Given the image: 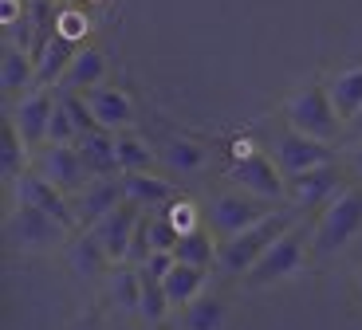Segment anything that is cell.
Listing matches in <instances>:
<instances>
[{
    "instance_id": "21",
    "label": "cell",
    "mask_w": 362,
    "mask_h": 330,
    "mask_svg": "<svg viewBox=\"0 0 362 330\" xmlns=\"http://www.w3.org/2000/svg\"><path fill=\"white\" fill-rule=\"evenodd\" d=\"M162 283H165V295H170L173 307H189L193 299H201V291H205V268H193V264H181L177 259Z\"/></svg>"
},
{
    "instance_id": "13",
    "label": "cell",
    "mask_w": 362,
    "mask_h": 330,
    "mask_svg": "<svg viewBox=\"0 0 362 330\" xmlns=\"http://www.w3.org/2000/svg\"><path fill=\"white\" fill-rule=\"evenodd\" d=\"M327 161H331L327 142L299 134V130H288V134H280V142H276V165H280L288 177L308 173V170H315V165H327Z\"/></svg>"
},
{
    "instance_id": "35",
    "label": "cell",
    "mask_w": 362,
    "mask_h": 330,
    "mask_svg": "<svg viewBox=\"0 0 362 330\" xmlns=\"http://www.w3.org/2000/svg\"><path fill=\"white\" fill-rule=\"evenodd\" d=\"M24 12H28V8H16V0H4V8H0V24L8 28L12 20H20Z\"/></svg>"
},
{
    "instance_id": "11",
    "label": "cell",
    "mask_w": 362,
    "mask_h": 330,
    "mask_svg": "<svg viewBox=\"0 0 362 330\" xmlns=\"http://www.w3.org/2000/svg\"><path fill=\"white\" fill-rule=\"evenodd\" d=\"M55 98L59 90L52 87H36L28 90V95L16 98V107H12V122L20 126V134L28 138V146H44L47 142V126H52V114H55Z\"/></svg>"
},
{
    "instance_id": "38",
    "label": "cell",
    "mask_w": 362,
    "mask_h": 330,
    "mask_svg": "<svg viewBox=\"0 0 362 330\" xmlns=\"http://www.w3.org/2000/svg\"><path fill=\"white\" fill-rule=\"evenodd\" d=\"M79 330H103V326H99V322H87V326H79Z\"/></svg>"
},
{
    "instance_id": "2",
    "label": "cell",
    "mask_w": 362,
    "mask_h": 330,
    "mask_svg": "<svg viewBox=\"0 0 362 330\" xmlns=\"http://www.w3.org/2000/svg\"><path fill=\"white\" fill-rule=\"evenodd\" d=\"M67 232H71L67 224H59L55 216H47L44 208H32V205H16L12 216L4 220V236L20 252L59 248V244H67Z\"/></svg>"
},
{
    "instance_id": "7",
    "label": "cell",
    "mask_w": 362,
    "mask_h": 330,
    "mask_svg": "<svg viewBox=\"0 0 362 330\" xmlns=\"http://www.w3.org/2000/svg\"><path fill=\"white\" fill-rule=\"evenodd\" d=\"M12 193H16V205H32V208H44L47 216H55L59 224H67V228H75V205L71 196L64 193V189H55L52 181L44 177V173L36 170H24L16 181H12Z\"/></svg>"
},
{
    "instance_id": "15",
    "label": "cell",
    "mask_w": 362,
    "mask_h": 330,
    "mask_svg": "<svg viewBox=\"0 0 362 330\" xmlns=\"http://www.w3.org/2000/svg\"><path fill=\"white\" fill-rule=\"evenodd\" d=\"M335 185H339V170L327 161V165H315L308 173H296L288 177V193L296 201V208H315L323 205L327 196H335Z\"/></svg>"
},
{
    "instance_id": "8",
    "label": "cell",
    "mask_w": 362,
    "mask_h": 330,
    "mask_svg": "<svg viewBox=\"0 0 362 330\" xmlns=\"http://www.w3.org/2000/svg\"><path fill=\"white\" fill-rule=\"evenodd\" d=\"M233 181L245 189V193L260 196V201H280V196H288V181H284V170H280V165H276L272 158H264V153L236 158Z\"/></svg>"
},
{
    "instance_id": "9",
    "label": "cell",
    "mask_w": 362,
    "mask_h": 330,
    "mask_svg": "<svg viewBox=\"0 0 362 330\" xmlns=\"http://www.w3.org/2000/svg\"><path fill=\"white\" fill-rule=\"evenodd\" d=\"M138 224H142V205L122 201V205L110 208V213L103 216L90 232H95V240L107 248V256L115 259V264H127V252H130V240H134Z\"/></svg>"
},
{
    "instance_id": "5",
    "label": "cell",
    "mask_w": 362,
    "mask_h": 330,
    "mask_svg": "<svg viewBox=\"0 0 362 330\" xmlns=\"http://www.w3.org/2000/svg\"><path fill=\"white\" fill-rule=\"evenodd\" d=\"M36 173H44L47 181H52L55 189H64L67 196H75L83 185H87L95 173H90V165L83 161V153H79V146L75 142H67V146H59V142H44L36 150Z\"/></svg>"
},
{
    "instance_id": "25",
    "label": "cell",
    "mask_w": 362,
    "mask_h": 330,
    "mask_svg": "<svg viewBox=\"0 0 362 330\" xmlns=\"http://www.w3.org/2000/svg\"><path fill=\"white\" fill-rule=\"evenodd\" d=\"M221 248H213V240H209V232H201V228H193V232H181L177 236V248H173V256L181 259V264H193V268H213V259H217Z\"/></svg>"
},
{
    "instance_id": "20",
    "label": "cell",
    "mask_w": 362,
    "mask_h": 330,
    "mask_svg": "<svg viewBox=\"0 0 362 330\" xmlns=\"http://www.w3.org/2000/svg\"><path fill=\"white\" fill-rule=\"evenodd\" d=\"M103 75H107V59H103V52H95V47H79L59 87L64 90H90V87H99L103 83Z\"/></svg>"
},
{
    "instance_id": "36",
    "label": "cell",
    "mask_w": 362,
    "mask_h": 330,
    "mask_svg": "<svg viewBox=\"0 0 362 330\" xmlns=\"http://www.w3.org/2000/svg\"><path fill=\"white\" fill-rule=\"evenodd\" d=\"M351 134H354V138H362V110L351 118Z\"/></svg>"
},
{
    "instance_id": "30",
    "label": "cell",
    "mask_w": 362,
    "mask_h": 330,
    "mask_svg": "<svg viewBox=\"0 0 362 330\" xmlns=\"http://www.w3.org/2000/svg\"><path fill=\"white\" fill-rule=\"evenodd\" d=\"M150 161H154V153H150V146L142 138H134L130 130L118 134V165H122V173H142L150 170Z\"/></svg>"
},
{
    "instance_id": "3",
    "label": "cell",
    "mask_w": 362,
    "mask_h": 330,
    "mask_svg": "<svg viewBox=\"0 0 362 330\" xmlns=\"http://www.w3.org/2000/svg\"><path fill=\"white\" fill-rule=\"evenodd\" d=\"M358 228H362V193L346 189V193L335 196V205L323 213L315 236H311V248H315V256H331V252L346 248Z\"/></svg>"
},
{
    "instance_id": "27",
    "label": "cell",
    "mask_w": 362,
    "mask_h": 330,
    "mask_svg": "<svg viewBox=\"0 0 362 330\" xmlns=\"http://www.w3.org/2000/svg\"><path fill=\"white\" fill-rule=\"evenodd\" d=\"M110 299H115L122 311H138V299H142V268L127 264L110 276Z\"/></svg>"
},
{
    "instance_id": "6",
    "label": "cell",
    "mask_w": 362,
    "mask_h": 330,
    "mask_svg": "<svg viewBox=\"0 0 362 330\" xmlns=\"http://www.w3.org/2000/svg\"><path fill=\"white\" fill-rule=\"evenodd\" d=\"M303 248H308V228H303V224H291L288 232L252 264L248 283L264 287V283H276V279H288L291 271H299V264H303Z\"/></svg>"
},
{
    "instance_id": "29",
    "label": "cell",
    "mask_w": 362,
    "mask_h": 330,
    "mask_svg": "<svg viewBox=\"0 0 362 330\" xmlns=\"http://www.w3.org/2000/svg\"><path fill=\"white\" fill-rule=\"evenodd\" d=\"M225 326V303L221 299H193L185 311V330H221Z\"/></svg>"
},
{
    "instance_id": "22",
    "label": "cell",
    "mask_w": 362,
    "mask_h": 330,
    "mask_svg": "<svg viewBox=\"0 0 362 330\" xmlns=\"http://www.w3.org/2000/svg\"><path fill=\"white\" fill-rule=\"evenodd\" d=\"M28 138L20 134V126L12 122H4V130H0V170H4V181H16L20 173L28 170Z\"/></svg>"
},
{
    "instance_id": "19",
    "label": "cell",
    "mask_w": 362,
    "mask_h": 330,
    "mask_svg": "<svg viewBox=\"0 0 362 330\" xmlns=\"http://www.w3.org/2000/svg\"><path fill=\"white\" fill-rule=\"evenodd\" d=\"M67 264H71V271L75 276H83V279H99L103 271L115 264V259L107 256V248H103L99 240H95V232H83V236H75V240H67Z\"/></svg>"
},
{
    "instance_id": "10",
    "label": "cell",
    "mask_w": 362,
    "mask_h": 330,
    "mask_svg": "<svg viewBox=\"0 0 362 330\" xmlns=\"http://www.w3.org/2000/svg\"><path fill=\"white\" fill-rule=\"evenodd\" d=\"M122 201H127V185H122V177H90L71 201L75 220H79V228H95V224H99L110 208L122 205Z\"/></svg>"
},
{
    "instance_id": "17",
    "label": "cell",
    "mask_w": 362,
    "mask_h": 330,
    "mask_svg": "<svg viewBox=\"0 0 362 330\" xmlns=\"http://www.w3.org/2000/svg\"><path fill=\"white\" fill-rule=\"evenodd\" d=\"M75 146H79L83 161L90 165L95 177H115V173L122 170V165H118V134L115 130H90V134H83Z\"/></svg>"
},
{
    "instance_id": "33",
    "label": "cell",
    "mask_w": 362,
    "mask_h": 330,
    "mask_svg": "<svg viewBox=\"0 0 362 330\" xmlns=\"http://www.w3.org/2000/svg\"><path fill=\"white\" fill-rule=\"evenodd\" d=\"M173 220V228L177 232H193L197 228V208L189 205V201H177V205H170V213H165Z\"/></svg>"
},
{
    "instance_id": "31",
    "label": "cell",
    "mask_w": 362,
    "mask_h": 330,
    "mask_svg": "<svg viewBox=\"0 0 362 330\" xmlns=\"http://www.w3.org/2000/svg\"><path fill=\"white\" fill-rule=\"evenodd\" d=\"M47 142H59V146L79 142V130H75L71 114H67V107L59 98H55V114H52V126H47Z\"/></svg>"
},
{
    "instance_id": "37",
    "label": "cell",
    "mask_w": 362,
    "mask_h": 330,
    "mask_svg": "<svg viewBox=\"0 0 362 330\" xmlns=\"http://www.w3.org/2000/svg\"><path fill=\"white\" fill-rule=\"evenodd\" d=\"M351 161H354V170H358V173H362V146H358V150H354V153H351Z\"/></svg>"
},
{
    "instance_id": "14",
    "label": "cell",
    "mask_w": 362,
    "mask_h": 330,
    "mask_svg": "<svg viewBox=\"0 0 362 330\" xmlns=\"http://www.w3.org/2000/svg\"><path fill=\"white\" fill-rule=\"evenodd\" d=\"M90 102V110H95V118H99L103 130H115V134H122V130H130L134 126V102L127 98V90H118V87H90L83 90Z\"/></svg>"
},
{
    "instance_id": "16",
    "label": "cell",
    "mask_w": 362,
    "mask_h": 330,
    "mask_svg": "<svg viewBox=\"0 0 362 330\" xmlns=\"http://www.w3.org/2000/svg\"><path fill=\"white\" fill-rule=\"evenodd\" d=\"M32 87H36V55L4 44V59H0V90H4V98L28 95Z\"/></svg>"
},
{
    "instance_id": "24",
    "label": "cell",
    "mask_w": 362,
    "mask_h": 330,
    "mask_svg": "<svg viewBox=\"0 0 362 330\" xmlns=\"http://www.w3.org/2000/svg\"><path fill=\"white\" fill-rule=\"evenodd\" d=\"M122 185H127V201H134V205L150 208V205H165L170 201L173 189L165 185L162 177H154V173H122Z\"/></svg>"
},
{
    "instance_id": "4",
    "label": "cell",
    "mask_w": 362,
    "mask_h": 330,
    "mask_svg": "<svg viewBox=\"0 0 362 330\" xmlns=\"http://www.w3.org/2000/svg\"><path fill=\"white\" fill-rule=\"evenodd\" d=\"M339 118L343 114L335 110L327 87H308L288 102V126L308 138H319V142H331L339 134Z\"/></svg>"
},
{
    "instance_id": "23",
    "label": "cell",
    "mask_w": 362,
    "mask_h": 330,
    "mask_svg": "<svg viewBox=\"0 0 362 330\" xmlns=\"http://www.w3.org/2000/svg\"><path fill=\"white\" fill-rule=\"evenodd\" d=\"M327 90H331V102H335V110L346 118V122H351V118L362 110V67L339 71L335 79L327 83Z\"/></svg>"
},
{
    "instance_id": "1",
    "label": "cell",
    "mask_w": 362,
    "mask_h": 330,
    "mask_svg": "<svg viewBox=\"0 0 362 330\" xmlns=\"http://www.w3.org/2000/svg\"><path fill=\"white\" fill-rule=\"evenodd\" d=\"M291 224H296V213H268L264 220H256L252 228H245L240 236H228V240L221 244V252H217L221 268L233 271V276H248L256 259L280 240Z\"/></svg>"
},
{
    "instance_id": "28",
    "label": "cell",
    "mask_w": 362,
    "mask_h": 330,
    "mask_svg": "<svg viewBox=\"0 0 362 330\" xmlns=\"http://www.w3.org/2000/svg\"><path fill=\"white\" fill-rule=\"evenodd\" d=\"M162 161L170 165V170H177V173H193V170H201V165H205V150H201L197 142L173 138V142H165Z\"/></svg>"
},
{
    "instance_id": "18",
    "label": "cell",
    "mask_w": 362,
    "mask_h": 330,
    "mask_svg": "<svg viewBox=\"0 0 362 330\" xmlns=\"http://www.w3.org/2000/svg\"><path fill=\"white\" fill-rule=\"evenodd\" d=\"M75 52H79V44L55 32L52 44L36 55V87H59L67 67H71V59H75Z\"/></svg>"
},
{
    "instance_id": "26",
    "label": "cell",
    "mask_w": 362,
    "mask_h": 330,
    "mask_svg": "<svg viewBox=\"0 0 362 330\" xmlns=\"http://www.w3.org/2000/svg\"><path fill=\"white\" fill-rule=\"evenodd\" d=\"M170 307L173 303H170V295H165V283L142 268V299H138V314H142L146 322H162Z\"/></svg>"
},
{
    "instance_id": "12",
    "label": "cell",
    "mask_w": 362,
    "mask_h": 330,
    "mask_svg": "<svg viewBox=\"0 0 362 330\" xmlns=\"http://www.w3.org/2000/svg\"><path fill=\"white\" fill-rule=\"evenodd\" d=\"M264 205H260V196H240V193H225L217 196L213 205H209V224H213V232L217 236H240L245 228H252L256 220H264Z\"/></svg>"
},
{
    "instance_id": "32",
    "label": "cell",
    "mask_w": 362,
    "mask_h": 330,
    "mask_svg": "<svg viewBox=\"0 0 362 330\" xmlns=\"http://www.w3.org/2000/svg\"><path fill=\"white\" fill-rule=\"evenodd\" d=\"M177 228H173V220L170 216H154V220H150V240H154V252L158 248H165V252H173L177 248Z\"/></svg>"
},
{
    "instance_id": "34",
    "label": "cell",
    "mask_w": 362,
    "mask_h": 330,
    "mask_svg": "<svg viewBox=\"0 0 362 330\" xmlns=\"http://www.w3.org/2000/svg\"><path fill=\"white\" fill-rule=\"evenodd\" d=\"M59 36H67V40L79 44V40L87 36V20H79L75 12H59Z\"/></svg>"
},
{
    "instance_id": "39",
    "label": "cell",
    "mask_w": 362,
    "mask_h": 330,
    "mask_svg": "<svg viewBox=\"0 0 362 330\" xmlns=\"http://www.w3.org/2000/svg\"><path fill=\"white\" fill-rule=\"evenodd\" d=\"M115 330H127V326H115Z\"/></svg>"
}]
</instances>
